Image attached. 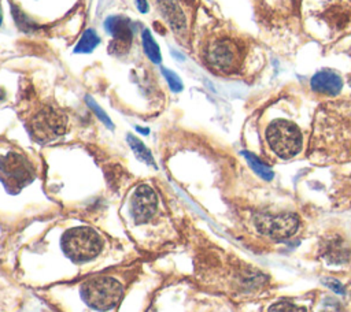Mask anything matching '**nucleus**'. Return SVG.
Masks as SVG:
<instances>
[{"label":"nucleus","instance_id":"obj_1","mask_svg":"<svg viewBox=\"0 0 351 312\" xmlns=\"http://www.w3.org/2000/svg\"><path fill=\"white\" fill-rule=\"evenodd\" d=\"M308 157L315 164L351 161V99L328 101L317 109Z\"/></svg>","mask_w":351,"mask_h":312},{"label":"nucleus","instance_id":"obj_2","mask_svg":"<svg viewBox=\"0 0 351 312\" xmlns=\"http://www.w3.org/2000/svg\"><path fill=\"white\" fill-rule=\"evenodd\" d=\"M266 141L269 148L280 159H292L303 146L300 129L291 120L276 119L266 129Z\"/></svg>","mask_w":351,"mask_h":312},{"label":"nucleus","instance_id":"obj_3","mask_svg":"<svg viewBox=\"0 0 351 312\" xmlns=\"http://www.w3.org/2000/svg\"><path fill=\"white\" fill-rule=\"evenodd\" d=\"M101 239L90 227H74L62 237V249L73 261L81 263L96 257L101 250Z\"/></svg>","mask_w":351,"mask_h":312},{"label":"nucleus","instance_id":"obj_4","mask_svg":"<svg viewBox=\"0 0 351 312\" xmlns=\"http://www.w3.org/2000/svg\"><path fill=\"white\" fill-rule=\"evenodd\" d=\"M84 301L93 309L107 311L115 307L122 297V286L110 276H97L88 279L81 286Z\"/></svg>","mask_w":351,"mask_h":312},{"label":"nucleus","instance_id":"obj_5","mask_svg":"<svg viewBox=\"0 0 351 312\" xmlns=\"http://www.w3.org/2000/svg\"><path fill=\"white\" fill-rule=\"evenodd\" d=\"M33 178L34 167L26 156L19 152H8L0 157V181L11 192H18Z\"/></svg>","mask_w":351,"mask_h":312},{"label":"nucleus","instance_id":"obj_6","mask_svg":"<svg viewBox=\"0 0 351 312\" xmlns=\"http://www.w3.org/2000/svg\"><path fill=\"white\" fill-rule=\"evenodd\" d=\"M207 63L219 73H234L243 62V49L232 38H217L206 49Z\"/></svg>","mask_w":351,"mask_h":312},{"label":"nucleus","instance_id":"obj_7","mask_svg":"<svg viewBox=\"0 0 351 312\" xmlns=\"http://www.w3.org/2000/svg\"><path fill=\"white\" fill-rule=\"evenodd\" d=\"M27 127L37 142H48L66 131V116L56 108L45 105L30 118Z\"/></svg>","mask_w":351,"mask_h":312},{"label":"nucleus","instance_id":"obj_8","mask_svg":"<svg viewBox=\"0 0 351 312\" xmlns=\"http://www.w3.org/2000/svg\"><path fill=\"white\" fill-rule=\"evenodd\" d=\"M299 218L292 212L277 215H258L255 226L258 231L271 239L284 241L292 237L299 229Z\"/></svg>","mask_w":351,"mask_h":312},{"label":"nucleus","instance_id":"obj_9","mask_svg":"<svg viewBox=\"0 0 351 312\" xmlns=\"http://www.w3.org/2000/svg\"><path fill=\"white\" fill-rule=\"evenodd\" d=\"M158 209V197L148 185H140L132 197L130 212L136 223L141 224L152 219Z\"/></svg>","mask_w":351,"mask_h":312},{"label":"nucleus","instance_id":"obj_10","mask_svg":"<svg viewBox=\"0 0 351 312\" xmlns=\"http://www.w3.org/2000/svg\"><path fill=\"white\" fill-rule=\"evenodd\" d=\"M104 27L112 36L111 47H115V52L128 51L133 38L130 21L121 15L108 16L104 21Z\"/></svg>","mask_w":351,"mask_h":312},{"label":"nucleus","instance_id":"obj_11","mask_svg":"<svg viewBox=\"0 0 351 312\" xmlns=\"http://www.w3.org/2000/svg\"><path fill=\"white\" fill-rule=\"evenodd\" d=\"M310 85H311V89L317 93L336 96L341 90L343 81L336 73L329 71V70H322V71H318L311 78Z\"/></svg>","mask_w":351,"mask_h":312},{"label":"nucleus","instance_id":"obj_12","mask_svg":"<svg viewBox=\"0 0 351 312\" xmlns=\"http://www.w3.org/2000/svg\"><path fill=\"white\" fill-rule=\"evenodd\" d=\"M159 11L176 33H182L186 26L185 15L176 0H158Z\"/></svg>","mask_w":351,"mask_h":312},{"label":"nucleus","instance_id":"obj_13","mask_svg":"<svg viewBox=\"0 0 351 312\" xmlns=\"http://www.w3.org/2000/svg\"><path fill=\"white\" fill-rule=\"evenodd\" d=\"M141 40H143V48L145 55L148 56V59L151 62H154L155 64H159L162 62V55H160V48L158 47V44L155 42L152 34L149 30H144L141 34Z\"/></svg>","mask_w":351,"mask_h":312},{"label":"nucleus","instance_id":"obj_14","mask_svg":"<svg viewBox=\"0 0 351 312\" xmlns=\"http://www.w3.org/2000/svg\"><path fill=\"white\" fill-rule=\"evenodd\" d=\"M99 42H100V38L96 34V31L92 30V29H88V30L84 31L80 41L77 42V45L74 48V52L75 53H89L97 47Z\"/></svg>","mask_w":351,"mask_h":312},{"label":"nucleus","instance_id":"obj_15","mask_svg":"<svg viewBox=\"0 0 351 312\" xmlns=\"http://www.w3.org/2000/svg\"><path fill=\"white\" fill-rule=\"evenodd\" d=\"M128 142H129V146L132 148V151L134 152V155L138 160L144 161L145 164L155 166V161H154V157H152L149 149L137 137H134L132 134H128Z\"/></svg>","mask_w":351,"mask_h":312},{"label":"nucleus","instance_id":"obj_16","mask_svg":"<svg viewBox=\"0 0 351 312\" xmlns=\"http://www.w3.org/2000/svg\"><path fill=\"white\" fill-rule=\"evenodd\" d=\"M243 155H244V157L247 159V161H248V164L251 166V168H252L261 178H263V179H266V181H270V179L273 178V171H271L266 164H263L255 155H252V153H250V152H247V151H244Z\"/></svg>","mask_w":351,"mask_h":312},{"label":"nucleus","instance_id":"obj_17","mask_svg":"<svg viewBox=\"0 0 351 312\" xmlns=\"http://www.w3.org/2000/svg\"><path fill=\"white\" fill-rule=\"evenodd\" d=\"M269 312H307L304 307H299L291 301H277L269 307Z\"/></svg>","mask_w":351,"mask_h":312},{"label":"nucleus","instance_id":"obj_18","mask_svg":"<svg viewBox=\"0 0 351 312\" xmlns=\"http://www.w3.org/2000/svg\"><path fill=\"white\" fill-rule=\"evenodd\" d=\"M162 75L165 77V79L167 81L170 89H171L173 92H180V90H182V82H181L180 77H178L174 71L162 67Z\"/></svg>","mask_w":351,"mask_h":312},{"label":"nucleus","instance_id":"obj_19","mask_svg":"<svg viewBox=\"0 0 351 312\" xmlns=\"http://www.w3.org/2000/svg\"><path fill=\"white\" fill-rule=\"evenodd\" d=\"M86 103H88V105L90 107V109L97 115V118L103 122V123H106L110 129H112V123H111V120H110V118L107 116V114L97 105V103L95 101V100H92L89 96H86Z\"/></svg>","mask_w":351,"mask_h":312},{"label":"nucleus","instance_id":"obj_20","mask_svg":"<svg viewBox=\"0 0 351 312\" xmlns=\"http://www.w3.org/2000/svg\"><path fill=\"white\" fill-rule=\"evenodd\" d=\"M322 282H324L325 286H328L330 290H333L337 294H344L346 293L344 291V286L339 281H336L333 278H325V279H322Z\"/></svg>","mask_w":351,"mask_h":312},{"label":"nucleus","instance_id":"obj_21","mask_svg":"<svg viewBox=\"0 0 351 312\" xmlns=\"http://www.w3.org/2000/svg\"><path fill=\"white\" fill-rule=\"evenodd\" d=\"M321 312H341V307L332 298L326 300Z\"/></svg>","mask_w":351,"mask_h":312},{"label":"nucleus","instance_id":"obj_22","mask_svg":"<svg viewBox=\"0 0 351 312\" xmlns=\"http://www.w3.org/2000/svg\"><path fill=\"white\" fill-rule=\"evenodd\" d=\"M136 5H137V10H140V12H143V14H145L148 11L147 0H136Z\"/></svg>","mask_w":351,"mask_h":312},{"label":"nucleus","instance_id":"obj_23","mask_svg":"<svg viewBox=\"0 0 351 312\" xmlns=\"http://www.w3.org/2000/svg\"><path fill=\"white\" fill-rule=\"evenodd\" d=\"M4 97H5V93H4L3 89H0V101H1Z\"/></svg>","mask_w":351,"mask_h":312},{"label":"nucleus","instance_id":"obj_24","mask_svg":"<svg viewBox=\"0 0 351 312\" xmlns=\"http://www.w3.org/2000/svg\"><path fill=\"white\" fill-rule=\"evenodd\" d=\"M1 19H3V18H1V12H0V23H1Z\"/></svg>","mask_w":351,"mask_h":312}]
</instances>
